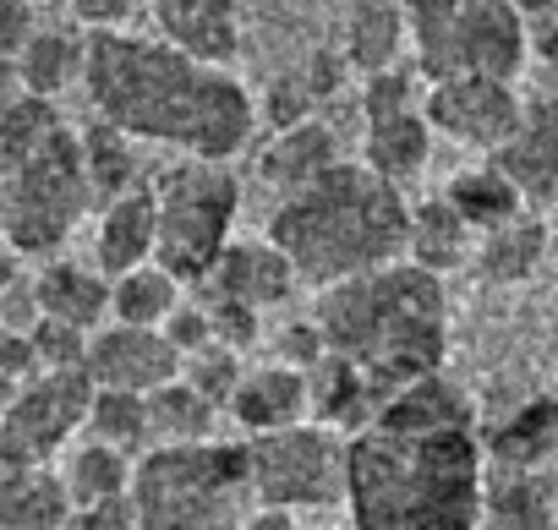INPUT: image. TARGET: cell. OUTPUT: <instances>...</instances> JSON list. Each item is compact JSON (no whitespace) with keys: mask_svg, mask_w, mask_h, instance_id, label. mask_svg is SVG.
Returning a JSON list of instances; mask_svg holds the SVG:
<instances>
[{"mask_svg":"<svg viewBox=\"0 0 558 530\" xmlns=\"http://www.w3.org/2000/svg\"><path fill=\"white\" fill-rule=\"evenodd\" d=\"M28 291H34L39 318H61V323H77V329H99L110 318V274L99 262L88 269V262L56 257L39 269V280Z\"/></svg>","mask_w":558,"mask_h":530,"instance_id":"obj_19","label":"cell"},{"mask_svg":"<svg viewBox=\"0 0 558 530\" xmlns=\"http://www.w3.org/2000/svg\"><path fill=\"white\" fill-rule=\"evenodd\" d=\"M56 470H61V481H66V492H72V508H83V503H99V497L126 492V481H132V454L116 448V443H105V437L77 432V437L61 448Z\"/></svg>","mask_w":558,"mask_h":530,"instance_id":"obj_24","label":"cell"},{"mask_svg":"<svg viewBox=\"0 0 558 530\" xmlns=\"http://www.w3.org/2000/svg\"><path fill=\"white\" fill-rule=\"evenodd\" d=\"M411 202L395 181L367 170L362 159H335L307 186L286 192L268 219V241L291 257L307 291L367 274L378 262L405 257Z\"/></svg>","mask_w":558,"mask_h":530,"instance_id":"obj_4","label":"cell"},{"mask_svg":"<svg viewBox=\"0 0 558 530\" xmlns=\"http://www.w3.org/2000/svg\"><path fill=\"white\" fill-rule=\"evenodd\" d=\"M345 61L362 77L405 61V12H400V0H356L351 23H345Z\"/></svg>","mask_w":558,"mask_h":530,"instance_id":"obj_27","label":"cell"},{"mask_svg":"<svg viewBox=\"0 0 558 530\" xmlns=\"http://www.w3.org/2000/svg\"><path fill=\"white\" fill-rule=\"evenodd\" d=\"M509 7H514L525 23H542V28L558 23V0H509Z\"/></svg>","mask_w":558,"mask_h":530,"instance_id":"obj_40","label":"cell"},{"mask_svg":"<svg viewBox=\"0 0 558 530\" xmlns=\"http://www.w3.org/2000/svg\"><path fill=\"white\" fill-rule=\"evenodd\" d=\"M318 356H324V334H318L313 318L279 329V340H274V361H286V367H302V372H307Z\"/></svg>","mask_w":558,"mask_h":530,"instance_id":"obj_36","label":"cell"},{"mask_svg":"<svg viewBox=\"0 0 558 530\" xmlns=\"http://www.w3.org/2000/svg\"><path fill=\"white\" fill-rule=\"evenodd\" d=\"M12 72L23 83V94H39V99H61L77 72H83V34H66V28H28V39L12 50Z\"/></svg>","mask_w":558,"mask_h":530,"instance_id":"obj_23","label":"cell"},{"mask_svg":"<svg viewBox=\"0 0 558 530\" xmlns=\"http://www.w3.org/2000/svg\"><path fill=\"white\" fill-rule=\"evenodd\" d=\"M531 56L542 61V88H536V99H525L520 132L487 159H498L525 197L553 202L558 197V23H547V34H542V45H531Z\"/></svg>","mask_w":558,"mask_h":530,"instance_id":"obj_12","label":"cell"},{"mask_svg":"<svg viewBox=\"0 0 558 530\" xmlns=\"http://www.w3.org/2000/svg\"><path fill=\"white\" fill-rule=\"evenodd\" d=\"M77 126L61 115L39 143L0 159V235L17 257H56L94 208Z\"/></svg>","mask_w":558,"mask_h":530,"instance_id":"obj_6","label":"cell"},{"mask_svg":"<svg viewBox=\"0 0 558 530\" xmlns=\"http://www.w3.org/2000/svg\"><path fill=\"white\" fill-rule=\"evenodd\" d=\"M335 159H340L335 132H329L324 121L302 115V121H291V126H279V132H274V143H268L263 159H257V175H263L279 197H286V192L307 186L318 170H329Z\"/></svg>","mask_w":558,"mask_h":530,"instance_id":"obj_22","label":"cell"},{"mask_svg":"<svg viewBox=\"0 0 558 530\" xmlns=\"http://www.w3.org/2000/svg\"><path fill=\"white\" fill-rule=\"evenodd\" d=\"M362 164L378 170L384 181L405 186L427 170V153H433V126L422 115V77L416 66H384L367 77V94H362Z\"/></svg>","mask_w":558,"mask_h":530,"instance_id":"obj_10","label":"cell"},{"mask_svg":"<svg viewBox=\"0 0 558 530\" xmlns=\"http://www.w3.org/2000/svg\"><path fill=\"white\" fill-rule=\"evenodd\" d=\"M83 432L88 437H105V443H116L126 454H143L148 448V399L132 394V389H99L94 383Z\"/></svg>","mask_w":558,"mask_h":530,"instance_id":"obj_32","label":"cell"},{"mask_svg":"<svg viewBox=\"0 0 558 530\" xmlns=\"http://www.w3.org/2000/svg\"><path fill=\"white\" fill-rule=\"evenodd\" d=\"M83 372L99 389L148 394V389H159V383H170L181 372V350L159 329H148V323H116V318H105L99 329H88Z\"/></svg>","mask_w":558,"mask_h":530,"instance_id":"obj_14","label":"cell"},{"mask_svg":"<svg viewBox=\"0 0 558 530\" xmlns=\"http://www.w3.org/2000/svg\"><path fill=\"white\" fill-rule=\"evenodd\" d=\"M313 88H307V77H291V83H279L274 94H268V121L274 126H291V121H302V115H313Z\"/></svg>","mask_w":558,"mask_h":530,"instance_id":"obj_38","label":"cell"},{"mask_svg":"<svg viewBox=\"0 0 558 530\" xmlns=\"http://www.w3.org/2000/svg\"><path fill=\"white\" fill-rule=\"evenodd\" d=\"M181 296H186V280L148 257V262H137V269H126V274L110 280V318L116 323H148V329H159Z\"/></svg>","mask_w":558,"mask_h":530,"instance_id":"obj_30","label":"cell"},{"mask_svg":"<svg viewBox=\"0 0 558 530\" xmlns=\"http://www.w3.org/2000/svg\"><path fill=\"white\" fill-rule=\"evenodd\" d=\"M17 285V251H12V241L0 235V291H12Z\"/></svg>","mask_w":558,"mask_h":530,"instance_id":"obj_42","label":"cell"},{"mask_svg":"<svg viewBox=\"0 0 558 530\" xmlns=\"http://www.w3.org/2000/svg\"><path fill=\"white\" fill-rule=\"evenodd\" d=\"M225 416L241 432H268V427H291L307 416V372L286 367V361H263V367H241Z\"/></svg>","mask_w":558,"mask_h":530,"instance_id":"obj_17","label":"cell"},{"mask_svg":"<svg viewBox=\"0 0 558 530\" xmlns=\"http://www.w3.org/2000/svg\"><path fill=\"white\" fill-rule=\"evenodd\" d=\"M471 251H476V230L454 213L449 197H427V202L411 208V219H405V257L416 262V269L444 280V274L465 269Z\"/></svg>","mask_w":558,"mask_h":530,"instance_id":"obj_21","label":"cell"},{"mask_svg":"<svg viewBox=\"0 0 558 530\" xmlns=\"http://www.w3.org/2000/svg\"><path fill=\"white\" fill-rule=\"evenodd\" d=\"M34 28V7H23V0H0V56H12Z\"/></svg>","mask_w":558,"mask_h":530,"instance_id":"obj_39","label":"cell"},{"mask_svg":"<svg viewBox=\"0 0 558 530\" xmlns=\"http://www.w3.org/2000/svg\"><path fill=\"white\" fill-rule=\"evenodd\" d=\"M154 241H159V213H154V186H126L116 197H105V213H99V230H94V262L116 280L137 262L154 257Z\"/></svg>","mask_w":558,"mask_h":530,"instance_id":"obj_18","label":"cell"},{"mask_svg":"<svg viewBox=\"0 0 558 530\" xmlns=\"http://www.w3.org/2000/svg\"><path fill=\"white\" fill-rule=\"evenodd\" d=\"M17 94H23V83H17V72H12V56H0V110H7Z\"/></svg>","mask_w":558,"mask_h":530,"instance_id":"obj_41","label":"cell"},{"mask_svg":"<svg viewBox=\"0 0 558 530\" xmlns=\"http://www.w3.org/2000/svg\"><path fill=\"white\" fill-rule=\"evenodd\" d=\"M23 7H45V0H23Z\"/></svg>","mask_w":558,"mask_h":530,"instance_id":"obj_43","label":"cell"},{"mask_svg":"<svg viewBox=\"0 0 558 530\" xmlns=\"http://www.w3.org/2000/svg\"><path fill=\"white\" fill-rule=\"evenodd\" d=\"M77 83L88 94V110L121 126L132 143L235 159L257 132V104L230 77V66L192 61L175 45L143 39L132 28L83 34Z\"/></svg>","mask_w":558,"mask_h":530,"instance_id":"obj_1","label":"cell"},{"mask_svg":"<svg viewBox=\"0 0 558 530\" xmlns=\"http://www.w3.org/2000/svg\"><path fill=\"white\" fill-rule=\"evenodd\" d=\"M313 323L324 334V350L345 356L384 399L444 367L449 350V307H444V280L416 269L411 257L378 262L367 274L318 285Z\"/></svg>","mask_w":558,"mask_h":530,"instance_id":"obj_3","label":"cell"},{"mask_svg":"<svg viewBox=\"0 0 558 530\" xmlns=\"http://www.w3.org/2000/svg\"><path fill=\"white\" fill-rule=\"evenodd\" d=\"M148 399V443H192V437H214L219 427V405L208 394H197L181 372L159 389L143 394Z\"/></svg>","mask_w":558,"mask_h":530,"instance_id":"obj_29","label":"cell"},{"mask_svg":"<svg viewBox=\"0 0 558 530\" xmlns=\"http://www.w3.org/2000/svg\"><path fill=\"white\" fill-rule=\"evenodd\" d=\"M77 28L88 34H116V28H132L137 12H143V0H66Z\"/></svg>","mask_w":558,"mask_h":530,"instance_id":"obj_35","label":"cell"},{"mask_svg":"<svg viewBox=\"0 0 558 530\" xmlns=\"http://www.w3.org/2000/svg\"><path fill=\"white\" fill-rule=\"evenodd\" d=\"M422 115L433 137H449L454 148H471V153H498L520 132L525 99L509 77L449 72V77L422 83Z\"/></svg>","mask_w":558,"mask_h":530,"instance_id":"obj_11","label":"cell"},{"mask_svg":"<svg viewBox=\"0 0 558 530\" xmlns=\"http://www.w3.org/2000/svg\"><path fill=\"white\" fill-rule=\"evenodd\" d=\"M72 525H77V530H132V525H137L132 492H116V497H99V503L72 508Z\"/></svg>","mask_w":558,"mask_h":530,"instance_id":"obj_37","label":"cell"},{"mask_svg":"<svg viewBox=\"0 0 558 530\" xmlns=\"http://www.w3.org/2000/svg\"><path fill=\"white\" fill-rule=\"evenodd\" d=\"M252 503L274 508H340L345 503V432L302 416L291 427L246 432Z\"/></svg>","mask_w":558,"mask_h":530,"instance_id":"obj_8","label":"cell"},{"mask_svg":"<svg viewBox=\"0 0 558 530\" xmlns=\"http://www.w3.org/2000/svg\"><path fill=\"white\" fill-rule=\"evenodd\" d=\"M186 291L203 301H241L252 312H274L302 291V280L291 269V257L263 235V241H225Z\"/></svg>","mask_w":558,"mask_h":530,"instance_id":"obj_13","label":"cell"},{"mask_svg":"<svg viewBox=\"0 0 558 530\" xmlns=\"http://www.w3.org/2000/svg\"><path fill=\"white\" fill-rule=\"evenodd\" d=\"M487 454L471 427H384L345 437V508L362 530L482 525Z\"/></svg>","mask_w":558,"mask_h":530,"instance_id":"obj_2","label":"cell"},{"mask_svg":"<svg viewBox=\"0 0 558 530\" xmlns=\"http://www.w3.org/2000/svg\"><path fill=\"white\" fill-rule=\"evenodd\" d=\"M94 378L83 367H39L0 399V465H56L83 432Z\"/></svg>","mask_w":558,"mask_h":530,"instance_id":"obj_9","label":"cell"},{"mask_svg":"<svg viewBox=\"0 0 558 530\" xmlns=\"http://www.w3.org/2000/svg\"><path fill=\"white\" fill-rule=\"evenodd\" d=\"M449 61L454 72H487L514 83L531 61V23L509 0H460L449 28Z\"/></svg>","mask_w":558,"mask_h":530,"instance_id":"obj_15","label":"cell"},{"mask_svg":"<svg viewBox=\"0 0 558 530\" xmlns=\"http://www.w3.org/2000/svg\"><path fill=\"white\" fill-rule=\"evenodd\" d=\"M487 459L509 470H558V394L525 405L509 427L487 437Z\"/></svg>","mask_w":558,"mask_h":530,"instance_id":"obj_26","label":"cell"},{"mask_svg":"<svg viewBox=\"0 0 558 530\" xmlns=\"http://www.w3.org/2000/svg\"><path fill=\"white\" fill-rule=\"evenodd\" d=\"M154 213H159L154 262H165L170 274H181L192 285L214 262V251L230 241L235 213H241V181H235L230 159L186 153V159L165 164L154 181Z\"/></svg>","mask_w":558,"mask_h":530,"instance_id":"obj_7","label":"cell"},{"mask_svg":"<svg viewBox=\"0 0 558 530\" xmlns=\"http://www.w3.org/2000/svg\"><path fill=\"white\" fill-rule=\"evenodd\" d=\"M181 378L225 410V399H230V389H235V378H241V350L208 340V345H197V350L181 356Z\"/></svg>","mask_w":558,"mask_h":530,"instance_id":"obj_33","label":"cell"},{"mask_svg":"<svg viewBox=\"0 0 558 530\" xmlns=\"http://www.w3.org/2000/svg\"><path fill=\"white\" fill-rule=\"evenodd\" d=\"M132 508L143 530H225L252 508L246 443L192 437V443H148L132 454Z\"/></svg>","mask_w":558,"mask_h":530,"instance_id":"obj_5","label":"cell"},{"mask_svg":"<svg viewBox=\"0 0 558 530\" xmlns=\"http://www.w3.org/2000/svg\"><path fill=\"white\" fill-rule=\"evenodd\" d=\"M154 39L175 45L192 61L230 66L241 56V7L235 0H148Z\"/></svg>","mask_w":558,"mask_h":530,"instance_id":"obj_16","label":"cell"},{"mask_svg":"<svg viewBox=\"0 0 558 530\" xmlns=\"http://www.w3.org/2000/svg\"><path fill=\"white\" fill-rule=\"evenodd\" d=\"M444 197L454 202V213L482 235V230H498V224H509L514 213H525V192L509 181V170L498 164V159H487V164H471V170H460L449 186H444Z\"/></svg>","mask_w":558,"mask_h":530,"instance_id":"obj_25","label":"cell"},{"mask_svg":"<svg viewBox=\"0 0 558 530\" xmlns=\"http://www.w3.org/2000/svg\"><path fill=\"white\" fill-rule=\"evenodd\" d=\"M72 525V492L56 465H0V530Z\"/></svg>","mask_w":558,"mask_h":530,"instance_id":"obj_20","label":"cell"},{"mask_svg":"<svg viewBox=\"0 0 558 530\" xmlns=\"http://www.w3.org/2000/svg\"><path fill=\"white\" fill-rule=\"evenodd\" d=\"M28 345H34V367H83L88 329L61 323V318H34L28 323Z\"/></svg>","mask_w":558,"mask_h":530,"instance_id":"obj_34","label":"cell"},{"mask_svg":"<svg viewBox=\"0 0 558 530\" xmlns=\"http://www.w3.org/2000/svg\"><path fill=\"white\" fill-rule=\"evenodd\" d=\"M77 143H83V170H88V186H94L99 202L132 186V175H137V153H132V137H126L121 126H110V121L94 115V121L77 132Z\"/></svg>","mask_w":558,"mask_h":530,"instance_id":"obj_31","label":"cell"},{"mask_svg":"<svg viewBox=\"0 0 558 530\" xmlns=\"http://www.w3.org/2000/svg\"><path fill=\"white\" fill-rule=\"evenodd\" d=\"M542 251H547V224L531 219V213H514L509 224L482 230L471 257H476L482 280H493V285H520L536 262H542Z\"/></svg>","mask_w":558,"mask_h":530,"instance_id":"obj_28","label":"cell"}]
</instances>
